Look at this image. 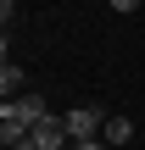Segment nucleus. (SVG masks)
Segmentation results:
<instances>
[{
  "label": "nucleus",
  "mask_w": 145,
  "mask_h": 150,
  "mask_svg": "<svg viewBox=\"0 0 145 150\" xmlns=\"http://www.w3.org/2000/svg\"><path fill=\"white\" fill-rule=\"evenodd\" d=\"M101 139H106V145H129V139H134V122H129V117H106Z\"/></svg>",
  "instance_id": "nucleus-2"
},
{
  "label": "nucleus",
  "mask_w": 145,
  "mask_h": 150,
  "mask_svg": "<svg viewBox=\"0 0 145 150\" xmlns=\"http://www.w3.org/2000/svg\"><path fill=\"white\" fill-rule=\"evenodd\" d=\"M0 95H6V100H17V95H22V72H17L11 61L0 67Z\"/></svg>",
  "instance_id": "nucleus-3"
},
{
  "label": "nucleus",
  "mask_w": 145,
  "mask_h": 150,
  "mask_svg": "<svg viewBox=\"0 0 145 150\" xmlns=\"http://www.w3.org/2000/svg\"><path fill=\"white\" fill-rule=\"evenodd\" d=\"M61 122H67V139L73 145H84V139H101V106H73V111H61Z\"/></svg>",
  "instance_id": "nucleus-1"
},
{
  "label": "nucleus",
  "mask_w": 145,
  "mask_h": 150,
  "mask_svg": "<svg viewBox=\"0 0 145 150\" xmlns=\"http://www.w3.org/2000/svg\"><path fill=\"white\" fill-rule=\"evenodd\" d=\"M73 150H106V139H84V145H73Z\"/></svg>",
  "instance_id": "nucleus-4"
}]
</instances>
